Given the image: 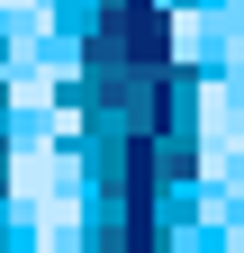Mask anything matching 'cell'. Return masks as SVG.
<instances>
[{"label": "cell", "instance_id": "1", "mask_svg": "<svg viewBox=\"0 0 244 253\" xmlns=\"http://www.w3.org/2000/svg\"><path fill=\"white\" fill-rule=\"evenodd\" d=\"M199 145H208V172L235 181V154H244V109H235V90L226 82H208V100H199Z\"/></svg>", "mask_w": 244, "mask_h": 253}]
</instances>
